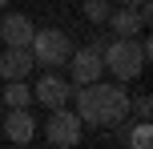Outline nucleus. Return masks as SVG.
Masks as SVG:
<instances>
[{
  "mask_svg": "<svg viewBox=\"0 0 153 149\" xmlns=\"http://www.w3.org/2000/svg\"><path fill=\"white\" fill-rule=\"evenodd\" d=\"M73 93H76V117H81V125H117L129 113V93L121 85L93 81V85H73Z\"/></svg>",
  "mask_w": 153,
  "mask_h": 149,
  "instance_id": "f257e3e1",
  "label": "nucleus"
},
{
  "mask_svg": "<svg viewBox=\"0 0 153 149\" xmlns=\"http://www.w3.org/2000/svg\"><path fill=\"white\" fill-rule=\"evenodd\" d=\"M149 40H133V36H117L109 40L105 48H101V61H105V69L113 73L117 81H137L141 73H145L149 64Z\"/></svg>",
  "mask_w": 153,
  "mask_h": 149,
  "instance_id": "f03ea898",
  "label": "nucleus"
},
{
  "mask_svg": "<svg viewBox=\"0 0 153 149\" xmlns=\"http://www.w3.org/2000/svg\"><path fill=\"white\" fill-rule=\"evenodd\" d=\"M28 53H32V61H40V64H65L69 61V53H73V40L65 36L61 28H40V32H32V40H28Z\"/></svg>",
  "mask_w": 153,
  "mask_h": 149,
  "instance_id": "7ed1b4c3",
  "label": "nucleus"
},
{
  "mask_svg": "<svg viewBox=\"0 0 153 149\" xmlns=\"http://www.w3.org/2000/svg\"><path fill=\"white\" fill-rule=\"evenodd\" d=\"M81 117H76L73 109H53V117H48V125H45V133H48V141H53L56 149H73L76 141H81Z\"/></svg>",
  "mask_w": 153,
  "mask_h": 149,
  "instance_id": "20e7f679",
  "label": "nucleus"
},
{
  "mask_svg": "<svg viewBox=\"0 0 153 149\" xmlns=\"http://www.w3.org/2000/svg\"><path fill=\"white\" fill-rule=\"evenodd\" d=\"M69 56H73V85H93V81H101V73H105L101 48H76Z\"/></svg>",
  "mask_w": 153,
  "mask_h": 149,
  "instance_id": "39448f33",
  "label": "nucleus"
},
{
  "mask_svg": "<svg viewBox=\"0 0 153 149\" xmlns=\"http://www.w3.org/2000/svg\"><path fill=\"white\" fill-rule=\"evenodd\" d=\"M32 97H36V101L45 105V109H61V105H69V97H73V85H69L65 77H53V73H48V77H40V81H36Z\"/></svg>",
  "mask_w": 153,
  "mask_h": 149,
  "instance_id": "423d86ee",
  "label": "nucleus"
},
{
  "mask_svg": "<svg viewBox=\"0 0 153 149\" xmlns=\"http://www.w3.org/2000/svg\"><path fill=\"white\" fill-rule=\"evenodd\" d=\"M0 77H8V81H24V77H32V53H28V48L8 44L4 53H0Z\"/></svg>",
  "mask_w": 153,
  "mask_h": 149,
  "instance_id": "0eeeda50",
  "label": "nucleus"
},
{
  "mask_svg": "<svg viewBox=\"0 0 153 149\" xmlns=\"http://www.w3.org/2000/svg\"><path fill=\"white\" fill-rule=\"evenodd\" d=\"M32 20L24 12H8L4 20H0V36H4V44H16V48H28V40H32Z\"/></svg>",
  "mask_w": 153,
  "mask_h": 149,
  "instance_id": "6e6552de",
  "label": "nucleus"
},
{
  "mask_svg": "<svg viewBox=\"0 0 153 149\" xmlns=\"http://www.w3.org/2000/svg\"><path fill=\"white\" fill-rule=\"evenodd\" d=\"M4 133H8V141H16V145L32 141V133H36V117H32L28 109H12V113L4 117Z\"/></svg>",
  "mask_w": 153,
  "mask_h": 149,
  "instance_id": "1a4fd4ad",
  "label": "nucleus"
},
{
  "mask_svg": "<svg viewBox=\"0 0 153 149\" xmlns=\"http://www.w3.org/2000/svg\"><path fill=\"white\" fill-rule=\"evenodd\" d=\"M105 24H113L117 36H137V32L145 28V24H141V16H137V8H129V4H125L121 12H109V20H105Z\"/></svg>",
  "mask_w": 153,
  "mask_h": 149,
  "instance_id": "9d476101",
  "label": "nucleus"
},
{
  "mask_svg": "<svg viewBox=\"0 0 153 149\" xmlns=\"http://www.w3.org/2000/svg\"><path fill=\"white\" fill-rule=\"evenodd\" d=\"M4 105L8 109H28L32 105V89L24 85V81H12V85L4 89Z\"/></svg>",
  "mask_w": 153,
  "mask_h": 149,
  "instance_id": "9b49d317",
  "label": "nucleus"
},
{
  "mask_svg": "<svg viewBox=\"0 0 153 149\" xmlns=\"http://www.w3.org/2000/svg\"><path fill=\"white\" fill-rule=\"evenodd\" d=\"M125 141L133 149H153V129H149V117H141V125H133L129 133H125Z\"/></svg>",
  "mask_w": 153,
  "mask_h": 149,
  "instance_id": "f8f14e48",
  "label": "nucleus"
},
{
  "mask_svg": "<svg viewBox=\"0 0 153 149\" xmlns=\"http://www.w3.org/2000/svg\"><path fill=\"white\" fill-rule=\"evenodd\" d=\"M109 12H113V8H109V0H85V16H89L93 24H105Z\"/></svg>",
  "mask_w": 153,
  "mask_h": 149,
  "instance_id": "ddd939ff",
  "label": "nucleus"
},
{
  "mask_svg": "<svg viewBox=\"0 0 153 149\" xmlns=\"http://www.w3.org/2000/svg\"><path fill=\"white\" fill-rule=\"evenodd\" d=\"M133 113H137V117H149V97H137V101H133Z\"/></svg>",
  "mask_w": 153,
  "mask_h": 149,
  "instance_id": "4468645a",
  "label": "nucleus"
},
{
  "mask_svg": "<svg viewBox=\"0 0 153 149\" xmlns=\"http://www.w3.org/2000/svg\"><path fill=\"white\" fill-rule=\"evenodd\" d=\"M121 4H129V8H133V4H141V0H121Z\"/></svg>",
  "mask_w": 153,
  "mask_h": 149,
  "instance_id": "2eb2a0df",
  "label": "nucleus"
},
{
  "mask_svg": "<svg viewBox=\"0 0 153 149\" xmlns=\"http://www.w3.org/2000/svg\"><path fill=\"white\" fill-rule=\"evenodd\" d=\"M4 8H8V0H0V12H4Z\"/></svg>",
  "mask_w": 153,
  "mask_h": 149,
  "instance_id": "dca6fc26",
  "label": "nucleus"
}]
</instances>
